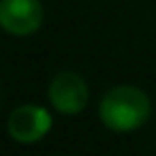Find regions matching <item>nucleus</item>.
I'll use <instances>...</instances> for the list:
<instances>
[{"mask_svg": "<svg viewBox=\"0 0 156 156\" xmlns=\"http://www.w3.org/2000/svg\"><path fill=\"white\" fill-rule=\"evenodd\" d=\"M152 115L150 96L137 86H113L98 103V118L105 128L113 133H133L141 128Z\"/></svg>", "mask_w": 156, "mask_h": 156, "instance_id": "1", "label": "nucleus"}, {"mask_svg": "<svg viewBox=\"0 0 156 156\" xmlns=\"http://www.w3.org/2000/svg\"><path fill=\"white\" fill-rule=\"evenodd\" d=\"M45 20L41 0H0V28L13 37L34 34Z\"/></svg>", "mask_w": 156, "mask_h": 156, "instance_id": "4", "label": "nucleus"}, {"mask_svg": "<svg viewBox=\"0 0 156 156\" xmlns=\"http://www.w3.org/2000/svg\"><path fill=\"white\" fill-rule=\"evenodd\" d=\"M49 105L62 115H77L90 101L88 81L75 71H60L51 77L47 88Z\"/></svg>", "mask_w": 156, "mask_h": 156, "instance_id": "2", "label": "nucleus"}, {"mask_svg": "<svg viewBox=\"0 0 156 156\" xmlns=\"http://www.w3.org/2000/svg\"><path fill=\"white\" fill-rule=\"evenodd\" d=\"M51 113L37 103L17 105L7 118V133L13 141L22 145H30L41 141L51 130Z\"/></svg>", "mask_w": 156, "mask_h": 156, "instance_id": "3", "label": "nucleus"}]
</instances>
